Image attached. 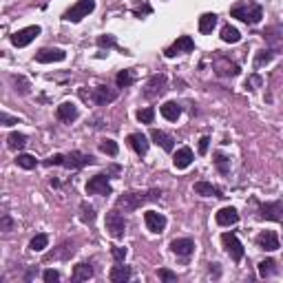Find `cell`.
<instances>
[{
    "instance_id": "1",
    "label": "cell",
    "mask_w": 283,
    "mask_h": 283,
    "mask_svg": "<svg viewBox=\"0 0 283 283\" xmlns=\"http://www.w3.org/2000/svg\"><path fill=\"white\" fill-rule=\"evenodd\" d=\"M159 191H148V193H124L120 195L117 201H115V208L117 210H124V213H133L142 208L146 204V201H155L159 199Z\"/></svg>"
},
{
    "instance_id": "2",
    "label": "cell",
    "mask_w": 283,
    "mask_h": 283,
    "mask_svg": "<svg viewBox=\"0 0 283 283\" xmlns=\"http://www.w3.org/2000/svg\"><path fill=\"white\" fill-rule=\"evenodd\" d=\"M230 16L241 20L246 25H257L261 18H264V7L254 0H244V3H237L230 9Z\"/></svg>"
},
{
    "instance_id": "3",
    "label": "cell",
    "mask_w": 283,
    "mask_h": 283,
    "mask_svg": "<svg viewBox=\"0 0 283 283\" xmlns=\"http://www.w3.org/2000/svg\"><path fill=\"white\" fill-rule=\"evenodd\" d=\"M93 9H96V0H78V3L73 5L71 9L64 11L62 18L66 20V22H80V20L89 16Z\"/></svg>"
},
{
    "instance_id": "4",
    "label": "cell",
    "mask_w": 283,
    "mask_h": 283,
    "mask_svg": "<svg viewBox=\"0 0 283 283\" xmlns=\"http://www.w3.org/2000/svg\"><path fill=\"white\" fill-rule=\"evenodd\" d=\"M221 244H224L226 252L230 254V259L234 261V264H239V261L244 259L246 250H244V246H241V241L237 239V234H234V232H224V234H221Z\"/></svg>"
},
{
    "instance_id": "5",
    "label": "cell",
    "mask_w": 283,
    "mask_h": 283,
    "mask_svg": "<svg viewBox=\"0 0 283 283\" xmlns=\"http://www.w3.org/2000/svg\"><path fill=\"white\" fill-rule=\"evenodd\" d=\"M106 230H109L111 237H124V232H126V219H124V215H120V210L115 208V210H111V213H106Z\"/></svg>"
},
{
    "instance_id": "6",
    "label": "cell",
    "mask_w": 283,
    "mask_h": 283,
    "mask_svg": "<svg viewBox=\"0 0 283 283\" xmlns=\"http://www.w3.org/2000/svg\"><path fill=\"white\" fill-rule=\"evenodd\" d=\"M259 219H268V221H283V201H266L259 204Z\"/></svg>"
},
{
    "instance_id": "7",
    "label": "cell",
    "mask_w": 283,
    "mask_h": 283,
    "mask_svg": "<svg viewBox=\"0 0 283 283\" xmlns=\"http://www.w3.org/2000/svg\"><path fill=\"white\" fill-rule=\"evenodd\" d=\"M40 27L38 25H33V27H25V29H20V31H16L11 36V44L13 46H18V49H22V46H27V44H31L33 40H36L38 36H40Z\"/></svg>"
},
{
    "instance_id": "8",
    "label": "cell",
    "mask_w": 283,
    "mask_h": 283,
    "mask_svg": "<svg viewBox=\"0 0 283 283\" xmlns=\"http://www.w3.org/2000/svg\"><path fill=\"white\" fill-rule=\"evenodd\" d=\"M166 86H168V78L164 76V73H155V76L146 82L144 96H146L148 100L159 98V96H164V93H166Z\"/></svg>"
},
{
    "instance_id": "9",
    "label": "cell",
    "mask_w": 283,
    "mask_h": 283,
    "mask_svg": "<svg viewBox=\"0 0 283 283\" xmlns=\"http://www.w3.org/2000/svg\"><path fill=\"white\" fill-rule=\"evenodd\" d=\"M91 164H96L93 155H86L80 151H71L69 155H64V168H69V171H78V168H84Z\"/></svg>"
},
{
    "instance_id": "10",
    "label": "cell",
    "mask_w": 283,
    "mask_h": 283,
    "mask_svg": "<svg viewBox=\"0 0 283 283\" xmlns=\"http://www.w3.org/2000/svg\"><path fill=\"white\" fill-rule=\"evenodd\" d=\"M86 193L89 195H111L113 188L109 184V175L100 173V175H96V177H91L89 181H86Z\"/></svg>"
},
{
    "instance_id": "11",
    "label": "cell",
    "mask_w": 283,
    "mask_h": 283,
    "mask_svg": "<svg viewBox=\"0 0 283 283\" xmlns=\"http://www.w3.org/2000/svg\"><path fill=\"white\" fill-rule=\"evenodd\" d=\"M193 49H195V40H193L191 36H179V38L175 40V42L164 51V56H166V58H175L177 53H191Z\"/></svg>"
},
{
    "instance_id": "12",
    "label": "cell",
    "mask_w": 283,
    "mask_h": 283,
    "mask_svg": "<svg viewBox=\"0 0 283 283\" xmlns=\"http://www.w3.org/2000/svg\"><path fill=\"white\" fill-rule=\"evenodd\" d=\"M254 244H257L259 250H266V252H274V250H279V237H277V232H272V230H264V232H259V234H257V239H254Z\"/></svg>"
},
{
    "instance_id": "13",
    "label": "cell",
    "mask_w": 283,
    "mask_h": 283,
    "mask_svg": "<svg viewBox=\"0 0 283 283\" xmlns=\"http://www.w3.org/2000/svg\"><path fill=\"white\" fill-rule=\"evenodd\" d=\"M86 98H91L98 106H106V104H111L113 100L117 98V91L111 89V86H98V89H93L91 96H84V100Z\"/></svg>"
},
{
    "instance_id": "14",
    "label": "cell",
    "mask_w": 283,
    "mask_h": 283,
    "mask_svg": "<svg viewBox=\"0 0 283 283\" xmlns=\"http://www.w3.org/2000/svg\"><path fill=\"white\" fill-rule=\"evenodd\" d=\"M66 58V51L62 49H56V46H44L36 53V60L40 64H49V62H62Z\"/></svg>"
},
{
    "instance_id": "15",
    "label": "cell",
    "mask_w": 283,
    "mask_h": 283,
    "mask_svg": "<svg viewBox=\"0 0 283 283\" xmlns=\"http://www.w3.org/2000/svg\"><path fill=\"white\" fill-rule=\"evenodd\" d=\"M144 221H146V228L151 232H155V234H161L166 230V217L161 213H155V210H148V213H144Z\"/></svg>"
},
{
    "instance_id": "16",
    "label": "cell",
    "mask_w": 283,
    "mask_h": 283,
    "mask_svg": "<svg viewBox=\"0 0 283 283\" xmlns=\"http://www.w3.org/2000/svg\"><path fill=\"white\" fill-rule=\"evenodd\" d=\"M56 115L60 122H64V124H71V122H76L78 115H80V111H78V106L73 104V102H62L56 109Z\"/></svg>"
},
{
    "instance_id": "17",
    "label": "cell",
    "mask_w": 283,
    "mask_h": 283,
    "mask_svg": "<svg viewBox=\"0 0 283 283\" xmlns=\"http://www.w3.org/2000/svg\"><path fill=\"white\" fill-rule=\"evenodd\" d=\"M171 252L177 254V257H191V254L195 252V241L193 239H173L171 241Z\"/></svg>"
},
{
    "instance_id": "18",
    "label": "cell",
    "mask_w": 283,
    "mask_h": 283,
    "mask_svg": "<svg viewBox=\"0 0 283 283\" xmlns=\"http://www.w3.org/2000/svg\"><path fill=\"white\" fill-rule=\"evenodd\" d=\"M193 159H195V153L191 151L188 146H181L177 153H175V157H173V164L177 171H184V168H188L193 164Z\"/></svg>"
},
{
    "instance_id": "19",
    "label": "cell",
    "mask_w": 283,
    "mask_h": 283,
    "mask_svg": "<svg viewBox=\"0 0 283 283\" xmlns=\"http://www.w3.org/2000/svg\"><path fill=\"white\" fill-rule=\"evenodd\" d=\"M215 219H217L219 226H234L239 221V213H237V208L226 206V208H221V210L215 215Z\"/></svg>"
},
{
    "instance_id": "20",
    "label": "cell",
    "mask_w": 283,
    "mask_h": 283,
    "mask_svg": "<svg viewBox=\"0 0 283 283\" xmlns=\"http://www.w3.org/2000/svg\"><path fill=\"white\" fill-rule=\"evenodd\" d=\"M126 142H129V146H131L137 155H146V153H148V146H151V142L146 139L144 133H131Z\"/></svg>"
},
{
    "instance_id": "21",
    "label": "cell",
    "mask_w": 283,
    "mask_h": 283,
    "mask_svg": "<svg viewBox=\"0 0 283 283\" xmlns=\"http://www.w3.org/2000/svg\"><path fill=\"white\" fill-rule=\"evenodd\" d=\"M151 139H153L157 146L164 148L166 153H173V148H175V139H173V135H168V133L159 131V129H153V131H151Z\"/></svg>"
},
{
    "instance_id": "22",
    "label": "cell",
    "mask_w": 283,
    "mask_h": 283,
    "mask_svg": "<svg viewBox=\"0 0 283 283\" xmlns=\"http://www.w3.org/2000/svg\"><path fill=\"white\" fill-rule=\"evenodd\" d=\"M131 277H133V270L129 266H113L109 272V279L113 283H126V281H131Z\"/></svg>"
},
{
    "instance_id": "23",
    "label": "cell",
    "mask_w": 283,
    "mask_h": 283,
    "mask_svg": "<svg viewBox=\"0 0 283 283\" xmlns=\"http://www.w3.org/2000/svg\"><path fill=\"white\" fill-rule=\"evenodd\" d=\"M195 195H204V197H224V193L219 191L217 186L208 184V181H197V184L193 186Z\"/></svg>"
},
{
    "instance_id": "24",
    "label": "cell",
    "mask_w": 283,
    "mask_h": 283,
    "mask_svg": "<svg viewBox=\"0 0 283 283\" xmlns=\"http://www.w3.org/2000/svg\"><path fill=\"white\" fill-rule=\"evenodd\" d=\"M159 111H161V115H164L168 122H177L179 115H181V106L177 102H164L159 106Z\"/></svg>"
},
{
    "instance_id": "25",
    "label": "cell",
    "mask_w": 283,
    "mask_h": 283,
    "mask_svg": "<svg viewBox=\"0 0 283 283\" xmlns=\"http://www.w3.org/2000/svg\"><path fill=\"white\" fill-rule=\"evenodd\" d=\"M71 279L76 281V283L93 279V268H91L89 264H78L76 268H73V274H71Z\"/></svg>"
},
{
    "instance_id": "26",
    "label": "cell",
    "mask_w": 283,
    "mask_h": 283,
    "mask_svg": "<svg viewBox=\"0 0 283 283\" xmlns=\"http://www.w3.org/2000/svg\"><path fill=\"white\" fill-rule=\"evenodd\" d=\"M217 25V13H201L199 18V31L201 33H210Z\"/></svg>"
},
{
    "instance_id": "27",
    "label": "cell",
    "mask_w": 283,
    "mask_h": 283,
    "mask_svg": "<svg viewBox=\"0 0 283 283\" xmlns=\"http://www.w3.org/2000/svg\"><path fill=\"white\" fill-rule=\"evenodd\" d=\"M7 146H9L11 151H22L27 146V135L25 133H11V135L7 137Z\"/></svg>"
},
{
    "instance_id": "28",
    "label": "cell",
    "mask_w": 283,
    "mask_h": 283,
    "mask_svg": "<svg viewBox=\"0 0 283 283\" xmlns=\"http://www.w3.org/2000/svg\"><path fill=\"white\" fill-rule=\"evenodd\" d=\"M272 60H274V51L272 49H264V51H259L257 56H254L252 66H254V69H261L264 64H270Z\"/></svg>"
},
{
    "instance_id": "29",
    "label": "cell",
    "mask_w": 283,
    "mask_h": 283,
    "mask_svg": "<svg viewBox=\"0 0 283 283\" xmlns=\"http://www.w3.org/2000/svg\"><path fill=\"white\" fill-rule=\"evenodd\" d=\"M221 40H224V42L234 44V42H239V40H241V33L234 29V27L224 25V27H221Z\"/></svg>"
},
{
    "instance_id": "30",
    "label": "cell",
    "mask_w": 283,
    "mask_h": 283,
    "mask_svg": "<svg viewBox=\"0 0 283 283\" xmlns=\"http://www.w3.org/2000/svg\"><path fill=\"white\" fill-rule=\"evenodd\" d=\"M215 166H217V171L221 175H228V173H230V157L217 151V153H215Z\"/></svg>"
},
{
    "instance_id": "31",
    "label": "cell",
    "mask_w": 283,
    "mask_h": 283,
    "mask_svg": "<svg viewBox=\"0 0 283 283\" xmlns=\"http://www.w3.org/2000/svg\"><path fill=\"white\" fill-rule=\"evenodd\" d=\"M16 164L20 168H25V171H33V168L38 166V159L33 157V155H27V153H20L16 157Z\"/></svg>"
},
{
    "instance_id": "32",
    "label": "cell",
    "mask_w": 283,
    "mask_h": 283,
    "mask_svg": "<svg viewBox=\"0 0 283 283\" xmlns=\"http://www.w3.org/2000/svg\"><path fill=\"white\" fill-rule=\"evenodd\" d=\"M80 219H82L84 224H93V221H96V208L91 204H86V201H82V204H80Z\"/></svg>"
},
{
    "instance_id": "33",
    "label": "cell",
    "mask_w": 283,
    "mask_h": 283,
    "mask_svg": "<svg viewBox=\"0 0 283 283\" xmlns=\"http://www.w3.org/2000/svg\"><path fill=\"white\" fill-rule=\"evenodd\" d=\"M277 272V261L274 259H264L259 264V277H272V274Z\"/></svg>"
},
{
    "instance_id": "34",
    "label": "cell",
    "mask_w": 283,
    "mask_h": 283,
    "mask_svg": "<svg viewBox=\"0 0 283 283\" xmlns=\"http://www.w3.org/2000/svg\"><path fill=\"white\" fill-rule=\"evenodd\" d=\"M49 246V234H44V232H40L36 234L31 241H29V248L33 252H40V250H44V248Z\"/></svg>"
},
{
    "instance_id": "35",
    "label": "cell",
    "mask_w": 283,
    "mask_h": 283,
    "mask_svg": "<svg viewBox=\"0 0 283 283\" xmlns=\"http://www.w3.org/2000/svg\"><path fill=\"white\" fill-rule=\"evenodd\" d=\"M100 151L111 155V157H115V155L120 153V146H117L115 139H102V142H100Z\"/></svg>"
},
{
    "instance_id": "36",
    "label": "cell",
    "mask_w": 283,
    "mask_h": 283,
    "mask_svg": "<svg viewBox=\"0 0 283 283\" xmlns=\"http://www.w3.org/2000/svg\"><path fill=\"white\" fill-rule=\"evenodd\" d=\"M115 82H117L120 89H126V86H131L133 82H135V76H133L129 69H126V71H120L117 78H115Z\"/></svg>"
},
{
    "instance_id": "37",
    "label": "cell",
    "mask_w": 283,
    "mask_h": 283,
    "mask_svg": "<svg viewBox=\"0 0 283 283\" xmlns=\"http://www.w3.org/2000/svg\"><path fill=\"white\" fill-rule=\"evenodd\" d=\"M239 64H234V62H228L226 60V66H217V73L219 76H230V78H234V76H239Z\"/></svg>"
},
{
    "instance_id": "38",
    "label": "cell",
    "mask_w": 283,
    "mask_h": 283,
    "mask_svg": "<svg viewBox=\"0 0 283 283\" xmlns=\"http://www.w3.org/2000/svg\"><path fill=\"white\" fill-rule=\"evenodd\" d=\"M137 120H139L142 124H153V120H155V109H153V106L139 109V111H137Z\"/></svg>"
},
{
    "instance_id": "39",
    "label": "cell",
    "mask_w": 283,
    "mask_h": 283,
    "mask_svg": "<svg viewBox=\"0 0 283 283\" xmlns=\"http://www.w3.org/2000/svg\"><path fill=\"white\" fill-rule=\"evenodd\" d=\"M11 80H13V84H16V91L20 93V96H27V93H29L31 86H29V82H27L25 76H13Z\"/></svg>"
},
{
    "instance_id": "40",
    "label": "cell",
    "mask_w": 283,
    "mask_h": 283,
    "mask_svg": "<svg viewBox=\"0 0 283 283\" xmlns=\"http://www.w3.org/2000/svg\"><path fill=\"white\" fill-rule=\"evenodd\" d=\"M98 46H102V49H115L117 42H115V38L106 33V36H100L98 38Z\"/></svg>"
},
{
    "instance_id": "41",
    "label": "cell",
    "mask_w": 283,
    "mask_h": 283,
    "mask_svg": "<svg viewBox=\"0 0 283 283\" xmlns=\"http://www.w3.org/2000/svg\"><path fill=\"white\" fill-rule=\"evenodd\" d=\"M111 254H113V259H115L117 264H122V261L126 259V248H122V246H113V248H111Z\"/></svg>"
},
{
    "instance_id": "42",
    "label": "cell",
    "mask_w": 283,
    "mask_h": 283,
    "mask_svg": "<svg viewBox=\"0 0 283 283\" xmlns=\"http://www.w3.org/2000/svg\"><path fill=\"white\" fill-rule=\"evenodd\" d=\"M44 166H64V155H60V153L51 155L49 159H44Z\"/></svg>"
},
{
    "instance_id": "43",
    "label": "cell",
    "mask_w": 283,
    "mask_h": 283,
    "mask_svg": "<svg viewBox=\"0 0 283 283\" xmlns=\"http://www.w3.org/2000/svg\"><path fill=\"white\" fill-rule=\"evenodd\" d=\"M157 274H159V279H161V281H168V283L177 281V274H175V272H171V270H168V268H161V270H159Z\"/></svg>"
},
{
    "instance_id": "44",
    "label": "cell",
    "mask_w": 283,
    "mask_h": 283,
    "mask_svg": "<svg viewBox=\"0 0 283 283\" xmlns=\"http://www.w3.org/2000/svg\"><path fill=\"white\" fill-rule=\"evenodd\" d=\"M42 279H44L46 283H58V281H60V272H58V270H44V272H42Z\"/></svg>"
},
{
    "instance_id": "45",
    "label": "cell",
    "mask_w": 283,
    "mask_h": 283,
    "mask_svg": "<svg viewBox=\"0 0 283 283\" xmlns=\"http://www.w3.org/2000/svg\"><path fill=\"white\" fill-rule=\"evenodd\" d=\"M264 84V80H261V76H250V80H246V89H250V91H254V86H261Z\"/></svg>"
},
{
    "instance_id": "46",
    "label": "cell",
    "mask_w": 283,
    "mask_h": 283,
    "mask_svg": "<svg viewBox=\"0 0 283 283\" xmlns=\"http://www.w3.org/2000/svg\"><path fill=\"white\" fill-rule=\"evenodd\" d=\"M0 228H3L5 232H9L11 228H13V221H11L9 215H3V219H0Z\"/></svg>"
},
{
    "instance_id": "47",
    "label": "cell",
    "mask_w": 283,
    "mask_h": 283,
    "mask_svg": "<svg viewBox=\"0 0 283 283\" xmlns=\"http://www.w3.org/2000/svg\"><path fill=\"white\" fill-rule=\"evenodd\" d=\"M208 144H210V137H201L199 139V155H206L208 153Z\"/></svg>"
},
{
    "instance_id": "48",
    "label": "cell",
    "mask_w": 283,
    "mask_h": 283,
    "mask_svg": "<svg viewBox=\"0 0 283 283\" xmlns=\"http://www.w3.org/2000/svg\"><path fill=\"white\" fill-rule=\"evenodd\" d=\"M0 120H3V124H5V126L18 124V117H11V115H7V113H3V115H0Z\"/></svg>"
},
{
    "instance_id": "49",
    "label": "cell",
    "mask_w": 283,
    "mask_h": 283,
    "mask_svg": "<svg viewBox=\"0 0 283 283\" xmlns=\"http://www.w3.org/2000/svg\"><path fill=\"white\" fill-rule=\"evenodd\" d=\"M153 9H151V7H148V5H144V7H142V9H135V16H142V13H151Z\"/></svg>"
}]
</instances>
